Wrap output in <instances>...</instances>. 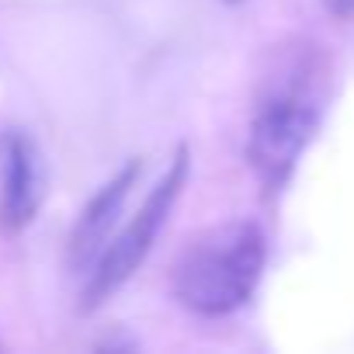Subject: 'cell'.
I'll use <instances>...</instances> for the list:
<instances>
[{"mask_svg":"<svg viewBox=\"0 0 354 354\" xmlns=\"http://www.w3.org/2000/svg\"><path fill=\"white\" fill-rule=\"evenodd\" d=\"M326 97V63L319 53L299 46L278 59L274 73L264 77L257 94L250 132H247V163L261 188L278 195L306 146L313 142Z\"/></svg>","mask_w":354,"mask_h":354,"instance_id":"obj_1","label":"cell"},{"mask_svg":"<svg viewBox=\"0 0 354 354\" xmlns=\"http://www.w3.org/2000/svg\"><path fill=\"white\" fill-rule=\"evenodd\" d=\"M268 243L257 223L233 219L192 236L174 264V295L195 316H230L257 288Z\"/></svg>","mask_w":354,"mask_h":354,"instance_id":"obj_2","label":"cell"},{"mask_svg":"<svg viewBox=\"0 0 354 354\" xmlns=\"http://www.w3.org/2000/svg\"><path fill=\"white\" fill-rule=\"evenodd\" d=\"M188 174H192V153H188V146H177V153L170 156V163L163 170V177L149 188L139 212L122 226V233L104 247V254L91 268L87 285L80 292V313H94L97 306H104L142 268V261L149 257L163 223L174 212V202L181 198V192L188 185Z\"/></svg>","mask_w":354,"mask_h":354,"instance_id":"obj_3","label":"cell"},{"mask_svg":"<svg viewBox=\"0 0 354 354\" xmlns=\"http://www.w3.org/2000/svg\"><path fill=\"white\" fill-rule=\"evenodd\" d=\"M46 198V163L35 139L21 129L0 132V233H25Z\"/></svg>","mask_w":354,"mask_h":354,"instance_id":"obj_4","label":"cell"},{"mask_svg":"<svg viewBox=\"0 0 354 354\" xmlns=\"http://www.w3.org/2000/svg\"><path fill=\"white\" fill-rule=\"evenodd\" d=\"M142 174V163L139 160H129L111 181H104L94 198L84 205L80 219L73 223V233H70V243H66V261L73 271H91L97 264V257L104 254V247L111 243V230L118 226V216L125 209V198L129 192L136 188Z\"/></svg>","mask_w":354,"mask_h":354,"instance_id":"obj_5","label":"cell"},{"mask_svg":"<svg viewBox=\"0 0 354 354\" xmlns=\"http://www.w3.org/2000/svg\"><path fill=\"white\" fill-rule=\"evenodd\" d=\"M323 11L333 15L337 21H354V0H319Z\"/></svg>","mask_w":354,"mask_h":354,"instance_id":"obj_6","label":"cell"},{"mask_svg":"<svg viewBox=\"0 0 354 354\" xmlns=\"http://www.w3.org/2000/svg\"><path fill=\"white\" fill-rule=\"evenodd\" d=\"M230 4H236V0H230Z\"/></svg>","mask_w":354,"mask_h":354,"instance_id":"obj_7","label":"cell"}]
</instances>
